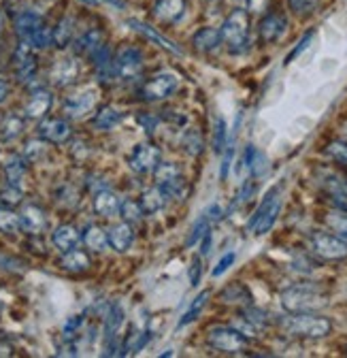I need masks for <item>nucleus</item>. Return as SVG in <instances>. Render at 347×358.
Masks as SVG:
<instances>
[{"label": "nucleus", "mask_w": 347, "mask_h": 358, "mask_svg": "<svg viewBox=\"0 0 347 358\" xmlns=\"http://www.w3.org/2000/svg\"><path fill=\"white\" fill-rule=\"evenodd\" d=\"M279 327L292 335V337H302V339H324L332 333V322L318 311H307V313H288L286 318L279 320Z\"/></svg>", "instance_id": "nucleus-1"}, {"label": "nucleus", "mask_w": 347, "mask_h": 358, "mask_svg": "<svg viewBox=\"0 0 347 358\" xmlns=\"http://www.w3.org/2000/svg\"><path fill=\"white\" fill-rule=\"evenodd\" d=\"M281 305L288 313L320 311L328 305V294L316 284H296L281 292Z\"/></svg>", "instance_id": "nucleus-2"}, {"label": "nucleus", "mask_w": 347, "mask_h": 358, "mask_svg": "<svg viewBox=\"0 0 347 358\" xmlns=\"http://www.w3.org/2000/svg\"><path fill=\"white\" fill-rule=\"evenodd\" d=\"M220 36L230 54H243L249 48V13L245 9H235L224 20Z\"/></svg>", "instance_id": "nucleus-3"}, {"label": "nucleus", "mask_w": 347, "mask_h": 358, "mask_svg": "<svg viewBox=\"0 0 347 358\" xmlns=\"http://www.w3.org/2000/svg\"><path fill=\"white\" fill-rule=\"evenodd\" d=\"M279 211H281V186H275L267 192L263 203L253 211L251 220L247 222V231L256 237L267 235L273 229V224L277 222Z\"/></svg>", "instance_id": "nucleus-4"}, {"label": "nucleus", "mask_w": 347, "mask_h": 358, "mask_svg": "<svg viewBox=\"0 0 347 358\" xmlns=\"http://www.w3.org/2000/svg\"><path fill=\"white\" fill-rule=\"evenodd\" d=\"M207 341L211 348H215L218 352H224V354H239V352L247 350V345H249V337H245L235 327H213V329H209Z\"/></svg>", "instance_id": "nucleus-5"}, {"label": "nucleus", "mask_w": 347, "mask_h": 358, "mask_svg": "<svg viewBox=\"0 0 347 358\" xmlns=\"http://www.w3.org/2000/svg\"><path fill=\"white\" fill-rule=\"evenodd\" d=\"M316 182L324 194H328L341 209L347 207V177L332 169H318Z\"/></svg>", "instance_id": "nucleus-6"}, {"label": "nucleus", "mask_w": 347, "mask_h": 358, "mask_svg": "<svg viewBox=\"0 0 347 358\" xmlns=\"http://www.w3.org/2000/svg\"><path fill=\"white\" fill-rule=\"evenodd\" d=\"M311 252L322 260H345L347 258V241L339 235L330 233H313L311 235Z\"/></svg>", "instance_id": "nucleus-7"}, {"label": "nucleus", "mask_w": 347, "mask_h": 358, "mask_svg": "<svg viewBox=\"0 0 347 358\" xmlns=\"http://www.w3.org/2000/svg\"><path fill=\"white\" fill-rule=\"evenodd\" d=\"M113 66H115V75L119 79L133 81L143 71V56L137 48H133V45H124V48L117 50V54L113 58Z\"/></svg>", "instance_id": "nucleus-8"}, {"label": "nucleus", "mask_w": 347, "mask_h": 358, "mask_svg": "<svg viewBox=\"0 0 347 358\" xmlns=\"http://www.w3.org/2000/svg\"><path fill=\"white\" fill-rule=\"evenodd\" d=\"M177 85H179L177 75H172V73H158L149 81H145V85L139 90V96L143 101H164V99H168L172 92H175Z\"/></svg>", "instance_id": "nucleus-9"}, {"label": "nucleus", "mask_w": 347, "mask_h": 358, "mask_svg": "<svg viewBox=\"0 0 347 358\" xmlns=\"http://www.w3.org/2000/svg\"><path fill=\"white\" fill-rule=\"evenodd\" d=\"M13 66H15V75L20 83H30L36 75V56H34V48L28 45L26 41H22L15 54H13Z\"/></svg>", "instance_id": "nucleus-10"}, {"label": "nucleus", "mask_w": 347, "mask_h": 358, "mask_svg": "<svg viewBox=\"0 0 347 358\" xmlns=\"http://www.w3.org/2000/svg\"><path fill=\"white\" fill-rule=\"evenodd\" d=\"M160 162V150L154 143H141L128 156V166L139 175L152 173Z\"/></svg>", "instance_id": "nucleus-11"}, {"label": "nucleus", "mask_w": 347, "mask_h": 358, "mask_svg": "<svg viewBox=\"0 0 347 358\" xmlns=\"http://www.w3.org/2000/svg\"><path fill=\"white\" fill-rule=\"evenodd\" d=\"M288 30V17L283 13H267L263 20H260V26H258V34H260V41L271 45V43H277Z\"/></svg>", "instance_id": "nucleus-12"}, {"label": "nucleus", "mask_w": 347, "mask_h": 358, "mask_svg": "<svg viewBox=\"0 0 347 358\" xmlns=\"http://www.w3.org/2000/svg\"><path fill=\"white\" fill-rule=\"evenodd\" d=\"M38 134H40L43 141L60 145V143H66L71 139L73 130H71V124L66 120H62V117H50L45 122H40Z\"/></svg>", "instance_id": "nucleus-13"}, {"label": "nucleus", "mask_w": 347, "mask_h": 358, "mask_svg": "<svg viewBox=\"0 0 347 358\" xmlns=\"http://www.w3.org/2000/svg\"><path fill=\"white\" fill-rule=\"evenodd\" d=\"M94 105H96V90L85 87L64 101V113L77 120V117H83L85 113H90Z\"/></svg>", "instance_id": "nucleus-14"}, {"label": "nucleus", "mask_w": 347, "mask_h": 358, "mask_svg": "<svg viewBox=\"0 0 347 358\" xmlns=\"http://www.w3.org/2000/svg\"><path fill=\"white\" fill-rule=\"evenodd\" d=\"M186 7V0H156L152 13L160 24H175L184 17Z\"/></svg>", "instance_id": "nucleus-15"}, {"label": "nucleus", "mask_w": 347, "mask_h": 358, "mask_svg": "<svg viewBox=\"0 0 347 358\" xmlns=\"http://www.w3.org/2000/svg\"><path fill=\"white\" fill-rule=\"evenodd\" d=\"M20 224L22 229L30 235H40L47 227V215L38 205H26L20 211Z\"/></svg>", "instance_id": "nucleus-16"}, {"label": "nucleus", "mask_w": 347, "mask_h": 358, "mask_svg": "<svg viewBox=\"0 0 347 358\" xmlns=\"http://www.w3.org/2000/svg\"><path fill=\"white\" fill-rule=\"evenodd\" d=\"M79 75V64L73 56H64V58H58L52 66V81L54 85L58 87H64V85H71L75 81V77Z\"/></svg>", "instance_id": "nucleus-17"}, {"label": "nucleus", "mask_w": 347, "mask_h": 358, "mask_svg": "<svg viewBox=\"0 0 347 358\" xmlns=\"http://www.w3.org/2000/svg\"><path fill=\"white\" fill-rule=\"evenodd\" d=\"M107 239H109V245L124 254L128 252L130 248H133L135 243V231H133V224H128V222H121V224H115V227H111L107 231Z\"/></svg>", "instance_id": "nucleus-18"}, {"label": "nucleus", "mask_w": 347, "mask_h": 358, "mask_svg": "<svg viewBox=\"0 0 347 358\" xmlns=\"http://www.w3.org/2000/svg\"><path fill=\"white\" fill-rule=\"evenodd\" d=\"M128 26L133 28V30H137V32H141V34H143L145 38H149L152 43H156L158 48H162V50H166V52H170V54H175V56L182 54V50L177 48L175 43L168 41V38L162 36V34H158V30H154L152 26H147V24H143V22H139V20H128Z\"/></svg>", "instance_id": "nucleus-19"}, {"label": "nucleus", "mask_w": 347, "mask_h": 358, "mask_svg": "<svg viewBox=\"0 0 347 358\" xmlns=\"http://www.w3.org/2000/svg\"><path fill=\"white\" fill-rule=\"evenodd\" d=\"M52 103H54V99L47 90H36V92L30 96V101L26 103L24 113L30 120H40V117H45L47 111L52 109Z\"/></svg>", "instance_id": "nucleus-20"}, {"label": "nucleus", "mask_w": 347, "mask_h": 358, "mask_svg": "<svg viewBox=\"0 0 347 358\" xmlns=\"http://www.w3.org/2000/svg\"><path fill=\"white\" fill-rule=\"evenodd\" d=\"M192 43H194L196 52L211 54L213 50H218V45L222 43V36H220V30H218V28L207 26V28H200V30L194 34Z\"/></svg>", "instance_id": "nucleus-21"}, {"label": "nucleus", "mask_w": 347, "mask_h": 358, "mask_svg": "<svg viewBox=\"0 0 347 358\" xmlns=\"http://www.w3.org/2000/svg\"><path fill=\"white\" fill-rule=\"evenodd\" d=\"M119 205H121L119 196L107 188L96 192V196H94V211L101 217H113L115 213H119Z\"/></svg>", "instance_id": "nucleus-22"}, {"label": "nucleus", "mask_w": 347, "mask_h": 358, "mask_svg": "<svg viewBox=\"0 0 347 358\" xmlns=\"http://www.w3.org/2000/svg\"><path fill=\"white\" fill-rule=\"evenodd\" d=\"M79 231L73 227V224H62V227H58L56 231H54V235H52V243L64 254V252H68V250H73V248H77L79 245Z\"/></svg>", "instance_id": "nucleus-23"}, {"label": "nucleus", "mask_w": 347, "mask_h": 358, "mask_svg": "<svg viewBox=\"0 0 347 358\" xmlns=\"http://www.w3.org/2000/svg\"><path fill=\"white\" fill-rule=\"evenodd\" d=\"M90 266H92L90 256L85 254L83 250L73 248V250L64 252V256H62V268L68 273H85Z\"/></svg>", "instance_id": "nucleus-24"}, {"label": "nucleus", "mask_w": 347, "mask_h": 358, "mask_svg": "<svg viewBox=\"0 0 347 358\" xmlns=\"http://www.w3.org/2000/svg\"><path fill=\"white\" fill-rule=\"evenodd\" d=\"M43 24V17L38 15V13H34V11H24V13H20L17 17H15V32H17V36L22 38V41H28L30 36H32V32L34 30H38Z\"/></svg>", "instance_id": "nucleus-25"}, {"label": "nucleus", "mask_w": 347, "mask_h": 358, "mask_svg": "<svg viewBox=\"0 0 347 358\" xmlns=\"http://www.w3.org/2000/svg\"><path fill=\"white\" fill-rule=\"evenodd\" d=\"M103 45H105L103 32L101 30H88L75 41V52L81 56H92L98 48H103Z\"/></svg>", "instance_id": "nucleus-26"}, {"label": "nucleus", "mask_w": 347, "mask_h": 358, "mask_svg": "<svg viewBox=\"0 0 347 358\" xmlns=\"http://www.w3.org/2000/svg\"><path fill=\"white\" fill-rule=\"evenodd\" d=\"M164 203H166V192L160 186H154V188L145 190L141 194V201H139L143 213H147V215H154V213L162 211L164 209Z\"/></svg>", "instance_id": "nucleus-27"}, {"label": "nucleus", "mask_w": 347, "mask_h": 358, "mask_svg": "<svg viewBox=\"0 0 347 358\" xmlns=\"http://www.w3.org/2000/svg\"><path fill=\"white\" fill-rule=\"evenodd\" d=\"M83 243L88 245L92 252H105L107 245H109V239H107V233L96 227V224H90L88 229L83 233Z\"/></svg>", "instance_id": "nucleus-28"}, {"label": "nucleus", "mask_w": 347, "mask_h": 358, "mask_svg": "<svg viewBox=\"0 0 347 358\" xmlns=\"http://www.w3.org/2000/svg\"><path fill=\"white\" fill-rule=\"evenodd\" d=\"M245 162H247V166H249V171H251L253 177H263L269 171L267 156L263 152H258L253 145H247V150H245Z\"/></svg>", "instance_id": "nucleus-29"}, {"label": "nucleus", "mask_w": 347, "mask_h": 358, "mask_svg": "<svg viewBox=\"0 0 347 358\" xmlns=\"http://www.w3.org/2000/svg\"><path fill=\"white\" fill-rule=\"evenodd\" d=\"M5 175H7V182L11 186H20V182L26 175V158L22 156H9V160L5 162Z\"/></svg>", "instance_id": "nucleus-30"}, {"label": "nucleus", "mask_w": 347, "mask_h": 358, "mask_svg": "<svg viewBox=\"0 0 347 358\" xmlns=\"http://www.w3.org/2000/svg\"><path fill=\"white\" fill-rule=\"evenodd\" d=\"M75 36V20L73 17H62L58 26L54 28V45L56 48H66Z\"/></svg>", "instance_id": "nucleus-31"}, {"label": "nucleus", "mask_w": 347, "mask_h": 358, "mask_svg": "<svg viewBox=\"0 0 347 358\" xmlns=\"http://www.w3.org/2000/svg\"><path fill=\"white\" fill-rule=\"evenodd\" d=\"M209 296H211V292L209 290H202L194 301H192V305H190V309L184 313V316L179 318V322H177V329H184V327H188L190 322H194L198 316H200V311L205 309V305H207V301H209Z\"/></svg>", "instance_id": "nucleus-32"}, {"label": "nucleus", "mask_w": 347, "mask_h": 358, "mask_svg": "<svg viewBox=\"0 0 347 358\" xmlns=\"http://www.w3.org/2000/svg\"><path fill=\"white\" fill-rule=\"evenodd\" d=\"M220 299L224 303H241V305H249L251 303V294L249 290L241 284V282H235L230 286H226L220 294Z\"/></svg>", "instance_id": "nucleus-33"}, {"label": "nucleus", "mask_w": 347, "mask_h": 358, "mask_svg": "<svg viewBox=\"0 0 347 358\" xmlns=\"http://www.w3.org/2000/svg\"><path fill=\"white\" fill-rule=\"evenodd\" d=\"M121 324H124V309L119 303H115V305H111L107 318H105V339L117 337V331Z\"/></svg>", "instance_id": "nucleus-34"}, {"label": "nucleus", "mask_w": 347, "mask_h": 358, "mask_svg": "<svg viewBox=\"0 0 347 358\" xmlns=\"http://www.w3.org/2000/svg\"><path fill=\"white\" fill-rule=\"evenodd\" d=\"M22 130H24V120L20 115H7L5 122L0 124V139L9 143L20 137Z\"/></svg>", "instance_id": "nucleus-35"}, {"label": "nucleus", "mask_w": 347, "mask_h": 358, "mask_svg": "<svg viewBox=\"0 0 347 358\" xmlns=\"http://www.w3.org/2000/svg\"><path fill=\"white\" fill-rule=\"evenodd\" d=\"M182 145H184V150H186L190 156H200L202 150H205V141H202L200 130H194V128L186 130V132H184V137H182Z\"/></svg>", "instance_id": "nucleus-36"}, {"label": "nucleus", "mask_w": 347, "mask_h": 358, "mask_svg": "<svg viewBox=\"0 0 347 358\" xmlns=\"http://www.w3.org/2000/svg\"><path fill=\"white\" fill-rule=\"evenodd\" d=\"M121 122V113L113 107H103L96 117H94V126L98 130H111L113 126H117Z\"/></svg>", "instance_id": "nucleus-37"}, {"label": "nucleus", "mask_w": 347, "mask_h": 358, "mask_svg": "<svg viewBox=\"0 0 347 358\" xmlns=\"http://www.w3.org/2000/svg\"><path fill=\"white\" fill-rule=\"evenodd\" d=\"M26 43L32 45L34 50H45V48H50V45H54V28H50L47 24H43L38 30L32 32V36Z\"/></svg>", "instance_id": "nucleus-38"}, {"label": "nucleus", "mask_w": 347, "mask_h": 358, "mask_svg": "<svg viewBox=\"0 0 347 358\" xmlns=\"http://www.w3.org/2000/svg\"><path fill=\"white\" fill-rule=\"evenodd\" d=\"M22 229L20 224V213H15L9 207H0V231L7 235H15Z\"/></svg>", "instance_id": "nucleus-39"}, {"label": "nucleus", "mask_w": 347, "mask_h": 358, "mask_svg": "<svg viewBox=\"0 0 347 358\" xmlns=\"http://www.w3.org/2000/svg\"><path fill=\"white\" fill-rule=\"evenodd\" d=\"M241 318H245L256 331H263V329L269 324V316H267V313H265L263 309L253 307L251 303L245 305V309H243V313H241Z\"/></svg>", "instance_id": "nucleus-40"}, {"label": "nucleus", "mask_w": 347, "mask_h": 358, "mask_svg": "<svg viewBox=\"0 0 347 358\" xmlns=\"http://www.w3.org/2000/svg\"><path fill=\"white\" fill-rule=\"evenodd\" d=\"M226 141H228V126L224 117H218L213 124V150L215 154H222L226 150Z\"/></svg>", "instance_id": "nucleus-41"}, {"label": "nucleus", "mask_w": 347, "mask_h": 358, "mask_svg": "<svg viewBox=\"0 0 347 358\" xmlns=\"http://www.w3.org/2000/svg\"><path fill=\"white\" fill-rule=\"evenodd\" d=\"M179 175H182V171L177 169V164H172V162H158V166L154 169L156 186H164L170 182V179H175Z\"/></svg>", "instance_id": "nucleus-42"}, {"label": "nucleus", "mask_w": 347, "mask_h": 358, "mask_svg": "<svg viewBox=\"0 0 347 358\" xmlns=\"http://www.w3.org/2000/svg\"><path fill=\"white\" fill-rule=\"evenodd\" d=\"M119 213H121L124 222H128V224H137L145 215L143 209H141V205H139V201H133V199H128V201H124L119 205Z\"/></svg>", "instance_id": "nucleus-43"}, {"label": "nucleus", "mask_w": 347, "mask_h": 358, "mask_svg": "<svg viewBox=\"0 0 347 358\" xmlns=\"http://www.w3.org/2000/svg\"><path fill=\"white\" fill-rule=\"evenodd\" d=\"M326 224L328 227L343 239H347V211L341 209V211H330L326 215Z\"/></svg>", "instance_id": "nucleus-44"}, {"label": "nucleus", "mask_w": 347, "mask_h": 358, "mask_svg": "<svg viewBox=\"0 0 347 358\" xmlns=\"http://www.w3.org/2000/svg\"><path fill=\"white\" fill-rule=\"evenodd\" d=\"M209 224H211V222H209V217H207L205 213L194 222V227H192V231H190V235H188V241H186V243H188V248L196 245V243H198V241L209 233Z\"/></svg>", "instance_id": "nucleus-45"}, {"label": "nucleus", "mask_w": 347, "mask_h": 358, "mask_svg": "<svg viewBox=\"0 0 347 358\" xmlns=\"http://www.w3.org/2000/svg\"><path fill=\"white\" fill-rule=\"evenodd\" d=\"M326 154H328L337 164L347 166V141H341V139L330 141V143L326 145Z\"/></svg>", "instance_id": "nucleus-46"}, {"label": "nucleus", "mask_w": 347, "mask_h": 358, "mask_svg": "<svg viewBox=\"0 0 347 358\" xmlns=\"http://www.w3.org/2000/svg\"><path fill=\"white\" fill-rule=\"evenodd\" d=\"M45 152H47V145L43 143V141H28L26 143V148H24V158L28 160V162H36V160H40L43 156H45Z\"/></svg>", "instance_id": "nucleus-47"}, {"label": "nucleus", "mask_w": 347, "mask_h": 358, "mask_svg": "<svg viewBox=\"0 0 347 358\" xmlns=\"http://www.w3.org/2000/svg\"><path fill=\"white\" fill-rule=\"evenodd\" d=\"M320 0H290V7L296 15H309L316 11Z\"/></svg>", "instance_id": "nucleus-48"}, {"label": "nucleus", "mask_w": 347, "mask_h": 358, "mask_svg": "<svg viewBox=\"0 0 347 358\" xmlns=\"http://www.w3.org/2000/svg\"><path fill=\"white\" fill-rule=\"evenodd\" d=\"M0 201L7 203V205H17V203L22 201V190H20V186L7 184L3 190H0Z\"/></svg>", "instance_id": "nucleus-49"}, {"label": "nucleus", "mask_w": 347, "mask_h": 358, "mask_svg": "<svg viewBox=\"0 0 347 358\" xmlns=\"http://www.w3.org/2000/svg\"><path fill=\"white\" fill-rule=\"evenodd\" d=\"M235 260H237V254L235 252H228V254H224L222 258H220V262L215 264V268H213V278H222L228 268L235 264Z\"/></svg>", "instance_id": "nucleus-50"}, {"label": "nucleus", "mask_w": 347, "mask_h": 358, "mask_svg": "<svg viewBox=\"0 0 347 358\" xmlns=\"http://www.w3.org/2000/svg\"><path fill=\"white\" fill-rule=\"evenodd\" d=\"M313 34H316V32H313V30H311V32H307V34H305V36H302V38H300V41H298V45H296V48H294V50H292V54H290V56H288V58H286V64H290V62H292V60H294V58H296V56H300V54H302V52H305V50H307V48H309V43H311V41H313Z\"/></svg>", "instance_id": "nucleus-51"}, {"label": "nucleus", "mask_w": 347, "mask_h": 358, "mask_svg": "<svg viewBox=\"0 0 347 358\" xmlns=\"http://www.w3.org/2000/svg\"><path fill=\"white\" fill-rule=\"evenodd\" d=\"M200 275H202V262H200V258H194V262L190 266V284L192 286H198Z\"/></svg>", "instance_id": "nucleus-52"}, {"label": "nucleus", "mask_w": 347, "mask_h": 358, "mask_svg": "<svg viewBox=\"0 0 347 358\" xmlns=\"http://www.w3.org/2000/svg\"><path fill=\"white\" fill-rule=\"evenodd\" d=\"M253 190H256V186H253V182H247L243 184V188H241V192L237 194V205H241V203H245L247 201V196H251L253 194Z\"/></svg>", "instance_id": "nucleus-53"}, {"label": "nucleus", "mask_w": 347, "mask_h": 358, "mask_svg": "<svg viewBox=\"0 0 347 358\" xmlns=\"http://www.w3.org/2000/svg\"><path fill=\"white\" fill-rule=\"evenodd\" d=\"M9 92H11L9 79H7L5 75H0V105H3V103L9 99Z\"/></svg>", "instance_id": "nucleus-54"}, {"label": "nucleus", "mask_w": 347, "mask_h": 358, "mask_svg": "<svg viewBox=\"0 0 347 358\" xmlns=\"http://www.w3.org/2000/svg\"><path fill=\"white\" fill-rule=\"evenodd\" d=\"M269 7V0H247V9L253 13H263Z\"/></svg>", "instance_id": "nucleus-55"}, {"label": "nucleus", "mask_w": 347, "mask_h": 358, "mask_svg": "<svg viewBox=\"0 0 347 358\" xmlns=\"http://www.w3.org/2000/svg\"><path fill=\"white\" fill-rule=\"evenodd\" d=\"M139 122L143 124V128H145V132H154V128H156V122H158V117H154V115H139Z\"/></svg>", "instance_id": "nucleus-56"}, {"label": "nucleus", "mask_w": 347, "mask_h": 358, "mask_svg": "<svg viewBox=\"0 0 347 358\" xmlns=\"http://www.w3.org/2000/svg\"><path fill=\"white\" fill-rule=\"evenodd\" d=\"M232 154H235L232 148H228L226 154H224V162H222V171H220V177H222V179L228 177V169H230V158H232Z\"/></svg>", "instance_id": "nucleus-57"}, {"label": "nucleus", "mask_w": 347, "mask_h": 358, "mask_svg": "<svg viewBox=\"0 0 347 358\" xmlns=\"http://www.w3.org/2000/svg\"><path fill=\"white\" fill-rule=\"evenodd\" d=\"M205 215L209 217V222H213V220H222L224 211H222V207H220V205H211V207L205 211Z\"/></svg>", "instance_id": "nucleus-58"}, {"label": "nucleus", "mask_w": 347, "mask_h": 358, "mask_svg": "<svg viewBox=\"0 0 347 358\" xmlns=\"http://www.w3.org/2000/svg\"><path fill=\"white\" fill-rule=\"evenodd\" d=\"M101 3H105L113 9H126V0H101Z\"/></svg>", "instance_id": "nucleus-59"}, {"label": "nucleus", "mask_w": 347, "mask_h": 358, "mask_svg": "<svg viewBox=\"0 0 347 358\" xmlns=\"http://www.w3.org/2000/svg\"><path fill=\"white\" fill-rule=\"evenodd\" d=\"M200 241H202V245H200L202 250H200V252H202V254L207 256V254H209V248H211V233H207V235H205V237H202Z\"/></svg>", "instance_id": "nucleus-60"}, {"label": "nucleus", "mask_w": 347, "mask_h": 358, "mask_svg": "<svg viewBox=\"0 0 347 358\" xmlns=\"http://www.w3.org/2000/svg\"><path fill=\"white\" fill-rule=\"evenodd\" d=\"M3 28H5V15H3V11H0V32H3Z\"/></svg>", "instance_id": "nucleus-61"}, {"label": "nucleus", "mask_w": 347, "mask_h": 358, "mask_svg": "<svg viewBox=\"0 0 347 358\" xmlns=\"http://www.w3.org/2000/svg\"><path fill=\"white\" fill-rule=\"evenodd\" d=\"M81 3H85V5H96L98 0H81Z\"/></svg>", "instance_id": "nucleus-62"}, {"label": "nucleus", "mask_w": 347, "mask_h": 358, "mask_svg": "<svg viewBox=\"0 0 347 358\" xmlns=\"http://www.w3.org/2000/svg\"><path fill=\"white\" fill-rule=\"evenodd\" d=\"M343 132H345V137H347V122L343 124Z\"/></svg>", "instance_id": "nucleus-63"}, {"label": "nucleus", "mask_w": 347, "mask_h": 358, "mask_svg": "<svg viewBox=\"0 0 347 358\" xmlns=\"http://www.w3.org/2000/svg\"><path fill=\"white\" fill-rule=\"evenodd\" d=\"M345 211H347V207H345Z\"/></svg>", "instance_id": "nucleus-64"}]
</instances>
